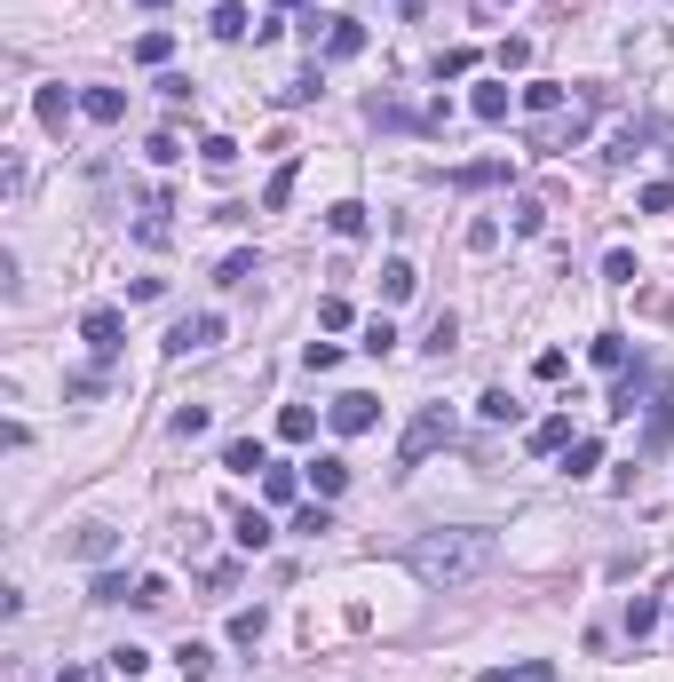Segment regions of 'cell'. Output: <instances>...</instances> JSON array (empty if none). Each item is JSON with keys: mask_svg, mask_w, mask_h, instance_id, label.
Instances as JSON below:
<instances>
[{"mask_svg": "<svg viewBox=\"0 0 674 682\" xmlns=\"http://www.w3.org/2000/svg\"><path fill=\"white\" fill-rule=\"evenodd\" d=\"M452 341H460V318H452V310H437V318H429V341H421V349H429V357H452Z\"/></svg>", "mask_w": 674, "mask_h": 682, "instance_id": "24", "label": "cell"}, {"mask_svg": "<svg viewBox=\"0 0 674 682\" xmlns=\"http://www.w3.org/2000/svg\"><path fill=\"white\" fill-rule=\"evenodd\" d=\"M476 413H484V421H516V413H524V405H516V397H508V389H484V405H476Z\"/></svg>", "mask_w": 674, "mask_h": 682, "instance_id": "42", "label": "cell"}, {"mask_svg": "<svg viewBox=\"0 0 674 682\" xmlns=\"http://www.w3.org/2000/svg\"><path fill=\"white\" fill-rule=\"evenodd\" d=\"M254 24H246V8L238 0H215V40H246Z\"/></svg>", "mask_w": 674, "mask_h": 682, "instance_id": "26", "label": "cell"}, {"mask_svg": "<svg viewBox=\"0 0 674 682\" xmlns=\"http://www.w3.org/2000/svg\"><path fill=\"white\" fill-rule=\"evenodd\" d=\"M571 445V413H548V421H532V453H563Z\"/></svg>", "mask_w": 674, "mask_h": 682, "instance_id": "18", "label": "cell"}, {"mask_svg": "<svg viewBox=\"0 0 674 682\" xmlns=\"http://www.w3.org/2000/svg\"><path fill=\"white\" fill-rule=\"evenodd\" d=\"M80 112L96 119V127H112V119L127 112V96H119V88H88V96H80Z\"/></svg>", "mask_w": 674, "mask_h": 682, "instance_id": "19", "label": "cell"}, {"mask_svg": "<svg viewBox=\"0 0 674 682\" xmlns=\"http://www.w3.org/2000/svg\"><path fill=\"white\" fill-rule=\"evenodd\" d=\"M492 556H500V540H492L484 524H437V532H421V540L405 548L413 579H421V587H445V595L468 587V579H484Z\"/></svg>", "mask_w": 674, "mask_h": 682, "instance_id": "1", "label": "cell"}, {"mask_svg": "<svg viewBox=\"0 0 674 682\" xmlns=\"http://www.w3.org/2000/svg\"><path fill=\"white\" fill-rule=\"evenodd\" d=\"M294 183H302V167L286 159V167H278V175L262 183V207H270V215H278V207H294Z\"/></svg>", "mask_w": 674, "mask_h": 682, "instance_id": "20", "label": "cell"}, {"mask_svg": "<svg viewBox=\"0 0 674 682\" xmlns=\"http://www.w3.org/2000/svg\"><path fill=\"white\" fill-rule=\"evenodd\" d=\"M492 246H500V223H492V215H484V223H468V254H492Z\"/></svg>", "mask_w": 674, "mask_h": 682, "instance_id": "48", "label": "cell"}, {"mask_svg": "<svg viewBox=\"0 0 674 682\" xmlns=\"http://www.w3.org/2000/svg\"><path fill=\"white\" fill-rule=\"evenodd\" d=\"M80 341H88V349H96V365H112L119 349H127V318H119L112 302H96V310H88V318H80Z\"/></svg>", "mask_w": 674, "mask_h": 682, "instance_id": "4", "label": "cell"}, {"mask_svg": "<svg viewBox=\"0 0 674 682\" xmlns=\"http://www.w3.org/2000/svg\"><path fill=\"white\" fill-rule=\"evenodd\" d=\"M262 627H270L262 611H238V619H230V643H238V651H254V643H262Z\"/></svg>", "mask_w": 674, "mask_h": 682, "instance_id": "33", "label": "cell"}, {"mask_svg": "<svg viewBox=\"0 0 674 682\" xmlns=\"http://www.w3.org/2000/svg\"><path fill=\"white\" fill-rule=\"evenodd\" d=\"M563 143H571V151L587 143V112H571V119H540V127H532V151H563Z\"/></svg>", "mask_w": 674, "mask_h": 682, "instance_id": "7", "label": "cell"}, {"mask_svg": "<svg viewBox=\"0 0 674 682\" xmlns=\"http://www.w3.org/2000/svg\"><path fill=\"white\" fill-rule=\"evenodd\" d=\"M167 56H175V32H143L135 40V64H167Z\"/></svg>", "mask_w": 674, "mask_h": 682, "instance_id": "31", "label": "cell"}, {"mask_svg": "<svg viewBox=\"0 0 674 682\" xmlns=\"http://www.w3.org/2000/svg\"><path fill=\"white\" fill-rule=\"evenodd\" d=\"M468 72H476V48H445L437 56V80H468Z\"/></svg>", "mask_w": 674, "mask_h": 682, "instance_id": "34", "label": "cell"}, {"mask_svg": "<svg viewBox=\"0 0 674 682\" xmlns=\"http://www.w3.org/2000/svg\"><path fill=\"white\" fill-rule=\"evenodd\" d=\"M326 56H334V64L365 56V24H357V16H334V24H326Z\"/></svg>", "mask_w": 674, "mask_h": 682, "instance_id": "9", "label": "cell"}, {"mask_svg": "<svg viewBox=\"0 0 674 682\" xmlns=\"http://www.w3.org/2000/svg\"><path fill=\"white\" fill-rule=\"evenodd\" d=\"M215 341H223V318H215V310H199V318H183V326L167 334V349H175V357H191V349H215Z\"/></svg>", "mask_w": 674, "mask_h": 682, "instance_id": "6", "label": "cell"}, {"mask_svg": "<svg viewBox=\"0 0 674 682\" xmlns=\"http://www.w3.org/2000/svg\"><path fill=\"white\" fill-rule=\"evenodd\" d=\"M143 151H151V167H175V159H183V135H151Z\"/></svg>", "mask_w": 674, "mask_h": 682, "instance_id": "43", "label": "cell"}, {"mask_svg": "<svg viewBox=\"0 0 674 682\" xmlns=\"http://www.w3.org/2000/svg\"><path fill=\"white\" fill-rule=\"evenodd\" d=\"M278 437H286V445H310V437H318V413H310V405H286V413H278Z\"/></svg>", "mask_w": 674, "mask_h": 682, "instance_id": "21", "label": "cell"}, {"mask_svg": "<svg viewBox=\"0 0 674 682\" xmlns=\"http://www.w3.org/2000/svg\"><path fill=\"white\" fill-rule=\"evenodd\" d=\"M112 667H119V675H127V682H135V675H143V667H151V651H135V643H119V651H112Z\"/></svg>", "mask_w": 674, "mask_h": 682, "instance_id": "47", "label": "cell"}, {"mask_svg": "<svg viewBox=\"0 0 674 682\" xmlns=\"http://www.w3.org/2000/svg\"><path fill=\"white\" fill-rule=\"evenodd\" d=\"M643 389H651V381H643V365H635V373H619V389H611V413H635V405H643Z\"/></svg>", "mask_w": 674, "mask_h": 682, "instance_id": "29", "label": "cell"}, {"mask_svg": "<svg viewBox=\"0 0 674 682\" xmlns=\"http://www.w3.org/2000/svg\"><path fill=\"white\" fill-rule=\"evenodd\" d=\"M254 278H262V254H254V246L223 254V270H215V286H254Z\"/></svg>", "mask_w": 674, "mask_h": 682, "instance_id": "14", "label": "cell"}, {"mask_svg": "<svg viewBox=\"0 0 674 682\" xmlns=\"http://www.w3.org/2000/svg\"><path fill=\"white\" fill-rule=\"evenodd\" d=\"M294 492H302V476H294V468H262V500H278V508H286Z\"/></svg>", "mask_w": 674, "mask_h": 682, "instance_id": "30", "label": "cell"}, {"mask_svg": "<svg viewBox=\"0 0 674 682\" xmlns=\"http://www.w3.org/2000/svg\"><path fill=\"white\" fill-rule=\"evenodd\" d=\"M223 468H230V476H254V468H270L262 437H230V445H223Z\"/></svg>", "mask_w": 674, "mask_h": 682, "instance_id": "11", "label": "cell"}, {"mask_svg": "<svg viewBox=\"0 0 674 682\" xmlns=\"http://www.w3.org/2000/svg\"><path fill=\"white\" fill-rule=\"evenodd\" d=\"M397 8H413V0H397Z\"/></svg>", "mask_w": 674, "mask_h": 682, "instance_id": "56", "label": "cell"}, {"mask_svg": "<svg viewBox=\"0 0 674 682\" xmlns=\"http://www.w3.org/2000/svg\"><path fill=\"white\" fill-rule=\"evenodd\" d=\"M159 603H167V579H159V571H151V579H135V611H159Z\"/></svg>", "mask_w": 674, "mask_h": 682, "instance_id": "45", "label": "cell"}, {"mask_svg": "<svg viewBox=\"0 0 674 682\" xmlns=\"http://www.w3.org/2000/svg\"><path fill=\"white\" fill-rule=\"evenodd\" d=\"M175 659H183V682H215V651L207 643H183Z\"/></svg>", "mask_w": 674, "mask_h": 682, "instance_id": "25", "label": "cell"}, {"mask_svg": "<svg viewBox=\"0 0 674 682\" xmlns=\"http://www.w3.org/2000/svg\"><path fill=\"white\" fill-rule=\"evenodd\" d=\"M508 175H516L508 159H468V167H452L445 183H452V191H492V183H508Z\"/></svg>", "mask_w": 674, "mask_h": 682, "instance_id": "8", "label": "cell"}, {"mask_svg": "<svg viewBox=\"0 0 674 682\" xmlns=\"http://www.w3.org/2000/svg\"><path fill=\"white\" fill-rule=\"evenodd\" d=\"M532 64V40H500V72H524Z\"/></svg>", "mask_w": 674, "mask_h": 682, "instance_id": "49", "label": "cell"}, {"mask_svg": "<svg viewBox=\"0 0 674 682\" xmlns=\"http://www.w3.org/2000/svg\"><path fill=\"white\" fill-rule=\"evenodd\" d=\"M651 627H659V603H651V595H635V603H627V635H635V643H643V635H651Z\"/></svg>", "mask_w": 674, "mask_h": 682, "instance_id": "32", "label": "cell"}, {"mask_svg": "<svg viewBox=\"0 0 674 682\" xmlns=\"http://www.w3.org/2000/svg\"><path fill=\"white\" fill-rule=\"evenodd\" d=\"M270 8H302V0H270Z\"/></svg>", "mask_w": 674, "mask_h": 682, "instance_id": "55", "label": "cell"}, {"mask_svg": "<svg viewBox=\"0 0 674 682\" xmlns=\"http://www.w3.org/2000/svg\"><path fill=\"white\" fill-rule=\"evenodd\" d=\"M643 413H651V421H643V445H635V460H659L674 445V381H659V389H651V405H643Z\"/></svg>", "mask_w": 674, "mask_h": 682, "instance_id": "3", "label": "cell"}, {"mask_svg": "<svg viewBox=\"0 0 674 682\" xmlns=\"http://www.w3.org/2000/svg\"><path fill=\"white\" fill-rule=\"evenodd\" d=\"M413 286H421V270L397 254V262H381V302H413Z\"/></svg>", "mask_w": 674, "mask_h": 682, "instance_id": "10", "label": "cell"}, {"mask_svg": "<svg viewBox=\"0 0 674 682\" xmlns=\"http://www.w3.org/2000/svg\"><path fill=\"white\" fill-rule=\"evenodd\" d=\"M516 682H556V667H548V659H524V667H516Z\"/></svg>", "mask_w": 674, "mask_h": 682, "instance_id": "52", "label": "cell"}, {"mask_svg": "<svg viewBox=\"0 0 674 682\" xmlns=\"http://www.w3.org/2000/svg\"><path fill=\"white\" fill-rule=\"evenodd\" d=\"M437 445H452V413H445V405H421V413H413V429L397 437V468H421Z\"/></svg>", "mask_w": 674, "mask_h": 682, "instance_id": "2", "label": "cell"}, {"mask_svg": "<svg viewBox=\"0 0 674 682\" xmlns=\"http://www.w3.org/2000/svg\"><path fill=\"white\" fill-rule=\"evenodd\" d=\"M302 365H310V373H334L341 349H334V341H310V349H302Z\"/></svg>", "mask_w": 674, "mask_h": 682, "instance_id": "46", "label": "cell"}, {"mask_svg": "<svg viewBox=\"0 0 674 682\" xmlns=\"http://www.w3.org/2000/svg\"><path fill=\"white\" fill-rule=\"evenodd\" d=\"M199 159H207V175H230V167H238V143H230V135H207Z\"/></svg>", "mask_w": 674, "mask_h": 682, "instance_id": "27", "label": "cell"}, {"mask_svg": "<svg viewBox=\"0 0 674 682\" xmlns=\"http://www.w3.org/2000/svg\"><path fill=\"white\" fill-rule=\"evenodd\" d=\"M563 96H571V88H556V80H532V88H524V112H532V119H556Z\"/></svg>", "mask_w": 674, "mask_h": 682, "instance_id": "23", "label": "cell"}, {"mask_svg": "<svg viewBox=\"0 0 674 682\" xmlns=\"http://www.w3.org/2000/svg\"><path fill=\"white\" fill-rule=\"evenodd\" d=\"M365 349H373V357H389V349H397V326H389V310H381V318H365Z\"/></svg>", "mask_w": 674, "mask_h": 682, "instance_id": "36", "label": "cell"}, {"mask_svg": "<svg viewBox=\"0 0 674 682\" xmlns=\"http://www.w3.org/2000/svg\"><path fill=\"white\" fill-rule=\"evenodd\" d=\"M135 8H167V0H135Z\"/></svg>", "mask_w": 674, "mask_h": 682, "instance_id": "54", "label": "cell"}, {"mask_svg": "<svg viewBox=\"0 0 674 682\" xmlns=\"http://www.w3.org/2000/svg\"><path fill=\"white\" fill-rule=\"evenodd\" d=\"M310 96H318V64H310V72H302L294 88H278V104H310Z\"/></svg>", "mask_w": 674, "mask_h": 682, "instance_id": "50", "label": "cell"}, {"mask_svg": "<svg viewBox=\"0 0 674 682\" xmlns=\"http://www.w3.org/2000/svg\"><path fill=\"white\" fill-rule=\"evenodd\" d=\"M294 532H310V540H318V532H334V516H326V500H318V508H302V516H294Z\"/></svg>", "mask_w": 674, "mask_h": 682, "instance_id": "51", "label": "cell"}, {"mask_svg": "<svg viewBox=\"0 0 674 682\" xmlns=\"http://www.w3.org/2000/svg\"><path fill=\"white\" fill-rule=\"evenodd\" d=\"M635 207H643V215H667V207H674V175H659V183H643V199H635Z\"/></svg>", "mask_w": 674, "mask_h": 682, "instance_id": "39", "label": "cell"}, {"mask_svg": "<svg viewBox=\"0 0 674 682\" xmlns=\"http://www.w3.org/2000/svg\"><path fill=\"white\" fill-rule=\"evenodd\" d=\"M595 460H603L595 437H571V445H563V468H571V476H595Z\"/></svg>", "mask_w": 674, "mask_h": 682, "instance_id": "28", "label": "cell"}, {"mask_svg": "<svg viewBox=\"0 0 674 682\" xmlns=\"http://www.w3.org/2000/svg\"><path fill=\"white\" fill-rule=\"evenodd\" d=\"M548 230V207L540 199H516V238H540Z\"/></svg>", "mask_w": 674, "mask_h": 682, "instance_id": "35", "label": "cell"}, {"mask_svg": "<svg viewBox=\"0 0 674 682\" xmlns=\"http://www.w3.org/2000/svg\"><path fill=\"white\" fill-rule=\"evenodd\" d=\"M373 421H381V397H365V389H341L334 397V429L341 437H365Z\"/></svg>", "mask_w": 674, "mask_h": 682, "instance_id": "5", "label": "cell"}, {"mask_svg": "<svg viewBox=\"0 0 674 682\" xmlns=\"http://www.w3.org/2000/svg\"><path fill=\"white\" fill-rule=\"evenodd\" d=\"M326 230H334V238H365V207H357V199H334V207H326Z\"/></svg>", "mask_w": 674, "mask_h": 682, "instance_id": "22", "label": "cell"}, {"mask_svg": "<svg viewBox=\"0 0 674 682\" xmlns=\"http://www.w3.org/2000/svg\"><path fill=\"white\" fill-rule=\"evenodd\" d=\"M167 429H175V437H207V405H183Z\"/></svg>", "mask_w": 674, "mask_h": 682, "instance_id": "44", "label": "cell"}, {"mask_svg": "<svg viewBox=\"0 0 674 682\" xmlns=\"http://www.w3.org/2000/svg\"><path fill=\"white\" fill-rule=\"evenodd\" d=\"M88 595H96V603H135V587H127L119 571H96V587H88Z\"/></svg>", "mask_w": 674, "mask_h": 682, "instance_id": "38", "label": "cell"}, {"mask_svg": "<svg viewBox=\"0 0 674 682\" xmlns=\"http://www.w3.org/2000/svg\"><path fill=\"white\" fill-rule=\"evenodd\" d=\"M468 112L484 119V127H500V119H508V88H500V80H484V88L468 96Z\"/></svg>", "mask_w": 674, "mask_h": 682, "instance_id": "17", "label": "cell"}, {"mask_svg": "<svg viewBox=\"0 0 674 682\" xmlns=\"http://www.w3.org/2000/svg\"><path fill=\"white\" fill-rule=\"evenodd\" d=\"M587 357H595V365H627V334H595Z\"/></svg>", "mask_w": 674, "mask_h": 682, "instance_id": "37", "label": "cell"}, {"mask_svg": "<svg viewBox=\"0 0 674 682\" xmlns=\"http://www.w3.org/2000/svg\"><path fill=\"white\" fill-rule=\"evenodd\" d=\"M104 389V365H80V373H64V397H96Z\"/></svg>", "mask_w": 674, "mask_h": 682, "instance_id": "41", "label": "cell"}, {"mask_svg": "<svg viewBox=\"0 0 674 682\" xmlns=\"http://www.w3.org/2000/svg\"><path fill=\"white\" fill-rule=\"evenodd\" d=\"M112 548H119V532H112V524H80V532H72V556H88V564H104Z\"/></svg>", "mask_w": 674, "mask_h": 682, "instance_id": "12", "label": "cell"}, {"mask_svg": "<svg viewBox=\"0 0 674 682\" xmlns=\"http://www.w3.org/2000/svg\"><path fill=\"white\" fill-rule=\"evenodd\" d=\"M56 682H88V675H80V667H64V675H56Z\"/></svg>", "mask_w": 674, "mask_h": 682, "instance_id": "53", "label": "cell"}, {"mask_svg": "<svg viewBox=\"0 0 674 682\" xmlns=\"http://www.w3.org/2000/svg\"><path fill=\"white\" fill-rule=\"evenodd\" d=\"M230 532H238V548H246V556H262V548H270V516H262V508H238V524H230Z\"/></svg>", "mask_w": 674, "mask_h": 682, "instance_id": "16", "label": "cell"}, {"mask_svg": "<svg viewBox=\"0 0 674 682\" xmlns=\"http://www.w3.org/2000/svg\"><path fill=\"white\" fill-rule=\"evenodd\" d=\"M32 112H40V127H56V135H64V119L80 112V96H64V88H40V96H32Z\"/></svg>", "mask_w": 674, "mask_h": 682, "instance_id": "13", "label": "cell"}, {"mask_svg": "<svg viewBox=\"0 0 674 682\" xmlns=\"http://www.w3.org/2000/svg\"><path fill=\"white\" fill-rule=\"evenodd\" d=\"M310 484H318V500H334L341 484H349V460H341V453H318V460H310Z\"/></svg>", "mask_w": 674, "mask_h": 682, "instance_id": "15", "label": "cell"}, {"mask_svg": "<svg viewBox=\"0 0 674 682\" xmlns=\"http://www.w3.org/2000/svg\"><path fill=\"white\" fill-rule=\"evenodd\" d=\"M603 278H611V286H635V254L611 246V254H603Z\"/></svg>", "mask_w": 674, "mask_h": 682, "instance_id": "40", "label": "cell"}]
</instances>
